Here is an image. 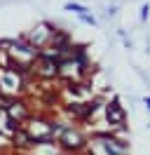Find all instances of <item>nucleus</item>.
<instances>
[{
	"label": "nucleus",
	"instance_id": "obj_3",
	"mask_svg": "<svg viewBox=\"0 0 150 155\" xmlns=\"http://www.w3.org/2000/svg\"><path fill=\"white\" fill-rule=\"evenodd\" d=\"M33 75L40 80H56L59 78V59L38 54V59L33 61Z\"/></svg>",
	"mask_w": 150,
	"mask_h": 155
},
{
	"label": "nucleus",
	"instance_id": "obj_4",
	"mask_svg": "<svg viewBox=\"0 0 150 155\" xmlns=\"http://www.w3.org/2000/svg\"><path fill=\"white\" fill-rule=\"evenodd\" d=\"M52 31H54V26H52L49 21H40L35 28L31 31V33H26V35H24V40H26V42H31V45H33V47H38V49L49 47Z\"/></svg>",
	"mask_w": 150,
	"mask_h": 155
},
{
	"label": "nucleus",
	"instance_id": "obj_10",
	"mask_svg": "<svg viewBox=\"0 0 150 155\" xmlns=\"http://www.w3.org/2000/svg\"><path fill=\"white\" fill-rule=\"evenodd\" d=\"M143 104H145V108L150 110V97H145V99H143Z\"/></svg>",
	"mask_w": 150,
	"mask_h": 155
},
{
	"label": "nucleus",
	"instance_id": "obj_12",
	"mask_svg": "<svg viewBox=\"0 0 150 155\" xmlns=\"http://www.w3.org/2000/svg\"><path fill=\"white\" fill-rule=\"evenodd\" d=\"M56 155H66V153H56Z\"/></svg>",
	"mask_w": 150,
	"mask_h": 155
},
{
	"label": "nucleus",
	"instance_id": "obj_8",
	"mask_svg": "<svg viewBox=\"0 0 150 155\" xmlns=\"http://www.w3.org/2000/svg\"><path fill=\"white\" fill-rule=\"evenodd\" d=\"M148 17H150V5L145 2V5H141V24H145Z\"/></svg>",
	"mask_w": 150,
	"mask_h": 155
},
{
	"label": "nucleus",
	"instance_id": "obj_6",
	"mask_svg": "<svg viewBox=\"0 0 150 155\" xmlns=\"http://www.w3.org/2000/svg\"><path fill=\"white\" fill-rule=\"evenodd\" d=\"M89 7H84L82 2H75V0H68V2H64V12H73V14H82V12H87Z\"/></svg>",
	"mask_w": 150,
	"mask_h": 155
},
{
	"label": "nucleus",
	"instance_id": "obj_11",
	"mask_svg": "<svg viewBox=\"0 0 150 155\" xmlns=\"http://www.w3.org/2000/svg\"><path fill=\"white\" fill-rule=\"evenodd\" d=\"M0 115H5V110H2V106H0Z\"/></svg>",
	"mask_w": 150,
	"mask_h": 155
},
{
	"label": "nucleus",
	"instance_id": "obj_5",
	"mask_svg": "<svg viewBox=\"0 0 150 155\" xmlns=\"http://www.w3.org/2000/svg\"><path fill=\"white\" fill-rule=\"evenodd\" d=\"M9 148H14V150H28L31 148V134L26 132V127H21L19 132L9 136Z\"/></svg>",
	"mask_w": 150,
	"mask_h": 155
},
{
	"label": "nucleus",
	"instance_id": "obj_7",
	"mask_svg": "<svg viewBox=\"0 0 150 155\" xmlns=\"http://www.w3.org/2000/svg\"><path fill=\"white\" fill-rule=\"evenodd\" d=\"M77 19L82 21V24H87V26H96L99 21H96V17H94L92 12L87 10V12H82V14H77Z\"/></svg>",
	"mask_w": 150,
	"mask_h": 155
},
{
	"label": "nucleus",
	"instance_id": "obj_1",
	"mask_svg": "<svg viewBox=\"0 0 150 155\" xmlns=\"http://www.w3.org/2000/svg\"><path fill=\"white\" fill-rule=\"evenodd\" d=\"M56 148H59V153H66V155H82L89 148V136L77 125L68 122L64 127V132L56 136Z\"/></svg>",
	"mask_w": 150,
	"mask_h": 155
},
{
	"label": "nucleus",
	"instance_id": "obj_2",
	"mask_svg": "<svg viewBox=\"0 0 150 155\" xmlns=\"http://www.w3.org/2000/svg\"><path fill=\"white\" fill-rule=\"evenodd\" d=\"M103 115L108 122V129H112L115 134L124 136V122H127V110L122 106V101L117 97H110L108 101H103Z\"/></svg>",
	"mask_w": 150,
	"mask_h": 155
},
{
	"label": "nucleus",
	"instance_id": "obj_9",
	"mask_svg": "<svg viewBox=\"0 0 150 155\" xmlns=\"http://www.w3.org/2000/svg\"><path fill=\"white\" fill-rule=\"evenodd\" d=\"M106 14H108V17H112V14H117V5H110V7H108V12H106Z\"/></svg>",
	"mask_w": 150,
	"mask_h": 155
}]
</instances>
